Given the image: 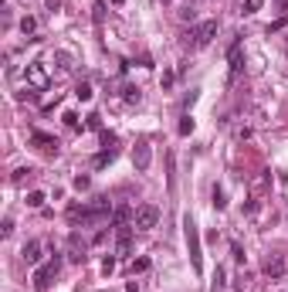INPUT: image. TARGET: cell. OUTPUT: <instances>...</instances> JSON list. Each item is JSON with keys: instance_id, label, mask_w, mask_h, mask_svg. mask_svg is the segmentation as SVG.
I'll use <instances>...</instances> for the list:
<instances>
[{"instance_id": "9", "label": "cell", "mask_w": 288, "mask_h": 292, "mask_svg": "<svg viewBox=\"0 0 288 292\" xmlns=\"http://www.w3.org/2000/svg\"><path fill=\"white\" fill-rule=\"evenodd\" d=\"M227 61H231V79H237L244 68V58H241V41H234L231 51H227Z\"/></svg>"}, {"instance_id": "14", "label": "cell", "mask_w": 288, "mask_h": 292, "mask_svg": "<svg viewBox=\"0 0 288 292\" xmlns=\"http://www.w3.org/2000/svg\"><path fill=\"white\" fill-rule=\"evenodd\" d=\"M92 95H95V92H92L89 82H78V85H75V99H78V102H89Z\"/></svg>"}, {"instance_id": "21", "label": "cell", "mask_w": 288, "mask_h": 292, "mask_svg": "<svg viewBox=\"0 0 288 292\" xmlns=\"http://www.w3.org/2000/svg\"><path fill=\"white\" fill-rule=\"evenodd\" d=\"M21 31L24 34H34V31H37V21H34V17H21Z\"/></svg>"}, {"instance_id": "15", "label": "cell", "mask_w": 288, "mask_h": 292, "mask_svg": "<svg viewBox=\"0 0 288 292\" xmlns=\"http://www.w3.org/2000/svg\"><path fill=\"white\" fill-rule=\"evenodd\" d=\"M112 160H115V150H102V153L92 160V163H95V170H102V167H109Z\"/></svg>"}, {"instance_id": "27", "label": "cell", "mask_w": 288, "mask_h": 292, "mask_svg": "<svg viewBox=\"0 0 288 292\" xmlns=\"http://www.w3.org/2000/svg\"><path fill=\"white\" fill-rule=\"evenodd\" d=\"M112 269H115V259H112V255H109V259L102 262V272H105V275H112Z\"/></svg>"}, {"instance_id": "1", "label": "cell", "mask_w": 288, "mask_h": 292, "mask_svg": "<svg viewBox=\"0 0 288 292\" xmlns=\"http://www.w3.org/2000/svg\"><path fill=\"white\" fill-rule=\"evenodd\" d=\"M183 238H187V251H190V265L193 272H203V255H200V231H197V221L193 217H183Z\"/></svg>"}, {"instance_id": "10", "label": "cell", "mask_w": 288, "mask_h": 292, "mask_svg": "<svg viewBox=\"0 0 288 292\" xmlns=\"http://www.w3.org/2000/svg\"><path fill=\"white\" fill-rule=\"evenodd\" d=\"M27 82H31L34 89H45V85H48V75H45V68H41V61L27 65Z\"/></svg>"}, {"instance_id": "12", "label": "cell", "mask_w": 288, "mask_h": 292, "mask_svg": "<svg viewBox=\"0 0 288 292\" xmlns=\"http://www.w3.org/2000/svg\"><path fill=\"white\" fill-rule=\"evenodd\" d=\"M21 255H24V262H27V265H37V262H41V241H27Z\"/></svg>"}, {"instance_id": "4", "label": "cell", "mask_w": 288, "mask_h": 292, "mask_svg": "<svg viewBox=\"0 0 288 292\" xmlns=\"http://www.w3.org/2000/svg\"><path fill=\"white\" fill-rule=\"evenodd\" d=\"M85 251H89V245H85V238L78 235V231H71V235H68V262H85L89 259V255H85Z\"/></svg>"}, {"instance_id": "20", "label": "cell", "mask_w": 288, "mask_h": 292, "mask_svg": "<svg viewBox=\"0 0 288 292\" xmlns=\"http://www.w3.org/2000/svg\"><path fill=\"white\" fill-rule=\"evenodd\" d=\"M214 207H217V211H224V207H227V197H224L221 187H214Z\"/></svg>"}, {"instance_id": "29", "label": "cell", "mask_w": 288, "mask_h": 292, "mask_svg": "<svg viewBox=\"0 0 288 292\" xmlns=\"http://www.w3.org/2000/svg\"><path fill=\"white\" fill-rule=\"evenodd\" d=\"M126 292H139V285H136V282H129V285H126Z\"/></svg>"}, {"instance_id": "26", "label": "cell", "mask_w": 288, "mask_h": 292, "mask_svg": "<svg viewBox=\"0 0 288 292\" xmlns=\"http://www.w3.org/2000/svg\"><path fill=\"white\" fill-rule=\"evenodd\" d=\"M231 255H234V262H244V248L237 245V241H234V245H231Z\"/></svg>"}, {"instance_id": "6", "label": "cell", "mask_w": 288, "mask_h": 292, "mask_svg": "<svg viewBox=\"0 0 288 292\" xmlns=\"http://www.w3.org/2000/svg\"><path fill=\"white\" fill-rule=\"evenodd\" d=\"M129 248H133V228H115V255H129Z\"/></svg>"}, {"instance_id": "30", "label": "cell", "mask_w": 288, "mask_h": 292, "mask_svg": "<svg viewBox=\"0 0 288 292\" xmlns=\"http://www.w3.org/2000/svg\"><path fill=\"white\" fill-rule=\"evenodd\" d=\"M58 4H61V0H48V7H51V11H58Z\"/></svg>"}, {"instance_id": "18", "label": "cell", "mask_w": 288, "mask_h": 292, "mask_svg": "<svg viewBox=\"0 0 288 292\" xmlns=\"http://www.w3.org/2000/svg\"><path fill=\"white\" fill-rule=\"evenodd\" d=\"M122 99H126V102H139L143 95H139V89H136V85H126V89H122Z\"/></svg>"}, {"instance_id": "19", "label": "cell", "mask_w": 288, "mask_h": 292, "mask_svg": "<svg viewBox=\"0 0 288 292\" xmlns=\"http://www.w3.org/2000/svg\"><path fill=\"white\" fill-rule=\"evenodd\" d=\"M224 279H227V272H224V269H217V275H214V285H211V292H224Z\"/></svg>"}, {"instance_id": "8", "label": "cell", "mask_w": 288, "mask_h": 292, "mask_svg": "<svg viewBox=\"0 0 288 292\" xmlns=\"http://www.w3.org/2000/svg\"><path fill=\"white\" fill-rule=\"evenodd\" d=\"M261 272H265V275H271V279H278V275L285 272V255L271 251V255L265 259V265H261Z\"/></svg>"}, {"instance_id": "13", "label": "cell", "mask_w": 288, "mask_h": 292, "mask_svg": "<svg viewBox=\"0 0 288 292\" xmlns=\"http://www.w3.org/2000/svg\"><path fill=\"white\" fill-rule=\"evenodd\" d=\"M31 143L41 146V150H48V153H55V150H58V139H51V136H45V133H34Z\"/></svg>"}, {"instance_id": "28", "label": "cell", "mask_w": 288, "mask_h": 292, "mask_svg": "<svg viewBox=\"0 0 288 292\" xmlns=\"http://www.w3.org/2000/svg\"><path fill=\"white\" fill-rule=\"evenodd\" d=\"M89 129H102V119H99V116H89Z\"/></svg>"}, {"instance_id": "25", "label": "cell", "mask_w": 288, "mask_h": 292, "mask_svg": "<svg viewBox=\"0 0 288 292\" xmlns=\"http://www.w3.org/2000/svg\"><path fill=\"white\" fill-rule=\"evenodd\" d=\"M65 126H68V129H78L81 123H78V116H75V113H65Z\"/></svg>"}, {"instance_id": "5", "label": "cell", "mask_w": 288, "mask_h": 292, "mask_svg": "<svg viewBox=\"0 0 288 292\" xmlns=\"http://www.w3.org/2000/svg\"><path fill=\"white\" fill-rule=\"evenodd\" d=\"M58 269H61V259H51L48 265H41V269L34 272V285H37V289H48L51 279L58 275Z\"/></svg>"}, {"instance_id": "16", "label": "cell", "mask_w": 288, "mask_h": 292, "mask_svg": "<svg viewBox=\"0 0 288 292\" xmlns=\"http://www.w3.org/2000/svg\"><path fill=\"white\" fill-rule=\"evenodd\" d=\"M261 7H265V0H244V4H241V11H244V14H258Z\"/></svg>"}, {"instance_id": "3", "label": "cell", "mask_w": 288, "mask_h": 292, "mask_svg": "<svg viewBox=\"0 0 288 292\" xmlns=\"http://www.w3.org/2000/svg\"><path fill=\"white\" fill-rule=\"evenodd\" d=\"M156 221H159V207H156V204H139V207H136L133 225L139 228V231H149V228H156Z\"/></svg>"}, {"instance_id": "11", "label": "cell", "mask_w": 288, "mask_h": 292, "mask_svg": "<svg viewBox=\"0 0 288 292\" xmlns=\"http://www.w3.org/2000/svg\"><path fill=\"white\" fill-rule=\"evenodd\" d=\"M133 217H136V211H133V207H129V204H119V207L112 211V225H115V228H122V225H129Z\"/></svg>"}, {"instance_id": "23", "label": "cell", "mask_w": 288, "mask_h": 292, "mask_svg": "<svg viewBox=\"0 0 288 292\" xmlns=\"http://www.w3.org/2000/svg\"><path fill=\"white\" fill-rule=\"evenodd\" d=\"M27 204H31V207H41V204H45V194H41V191H31V194H27Z\"/></svg>"}, {"instance_id": "32", "label": "cell", "mask_w": 288, "mask_h": 292, "mask_svg": "<svg viewBox=\"0 0 288 292\" xmlns=\"http://www.w3.org/2000/svg\"><path fill=\"white\" fill-rule=\"evenodd\" d=\"M112 4H126V0H112Z\"/></svg>"}, {"instance_id": "7", "label": "cell", "mask_w": 288, "mask_h": 292, "mask_svg": "<svg viewBox=\"0 0 288 292\" xmlns=\"http://www.w3.org/2000/svg\"><path fill=\"white\" fill-rule=\"evenodd\" d=\"M133 160H136V170H139V173H146V170H149V163H153V146H149V143H139V146H136V153H133Z\"/></svg>"}, {"instance_id": "31", "label": "cell", "mask_w": 288, "mask_h": 292, "mask_svg": "<svg viewBox=\"0 0 288 292\" xmlns=\"http://www.w3.org/2000/svg\"><path fill=\"white\" fill-rule=\"evenodd\" d=\"M278 4H281V7H288V0H278Z\"/></svg>"}, {"instance_id": "24", "label": "cell", "mask_w": 288, "mask_h": 292, "mask_svg": "<svg viewBox=\"0 0 288 292\" xmlns=\"http://www.w3.org/2000/svg\"><path fill=\"white\" fill-rule=\"evenodd\" d=\"M89 184H92L89 173H78V177H75V187H78V191H89Z\"/></svg>"}, {"instance_id": "22", "label": "cell", "mask_w": 288, "mask_h": 292, "mask_svg": "<svg viewBox=\"0 0 288 292\" xmlns=\"http://www.w3.org/2000/svg\"><path fill=\"white\" fill-rule=\"evenodd\" d=\"M190 133H193V119L183 116V119H180V136H190Z\"/></svg>"}, {"instance_id": "17", "label": "cell", "mask_w": 288, "mask_h": 292, "mask_svg": "<svg viewBox=\"0 0 288 292\" xmlns=\"http://www.w3.org/2000/svg\"><path fill=\"white\" fill-rule=\"evenodd\" d=\"M149 269V259H133L129 262V272H133V275H139V272H146Z\"/></svg>"}, {"instance_id": "2", "label": "cell", "mask_w": 288, "mask_h": 292, "mask_svg": "<svg viewBox=\"0 0 288 292\" xmlns=\"http://www.w3.org/2000/svg\"><path fill=\"white\" fill-rule=\"evenodd\" d=\"M214 38H217V21H200L197 27L187 31V45L190 48H207Z\"/></svg>"}]
</instances>
